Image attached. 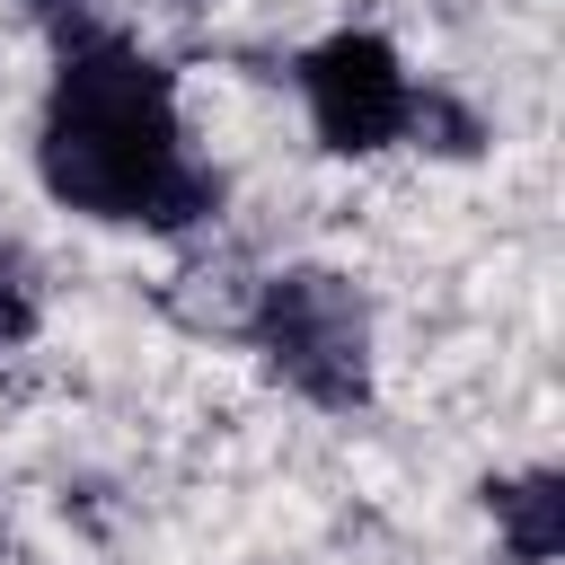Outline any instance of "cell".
Segmentation results:
<instances>
[{"instance_id":"obj_1","label":"cell","mask_w":565,"mask_h":565,"mask_svg":"<svg viewBox=\"0 0 565 565\" xmlns=\"http://www.w3.org/2000/svg\"><path fill=\"white\" fill-rule=\"evenodd\" d=\"M35 177L53 203L106 230H194L221 212V177L185 150L177 79L124 26L79 18L53 35V79L35 115Z\"/></svg>"},{"instance_id":"obj_2","label":"cell","mask_w":565,"mask_h":565,"mask_svg":"<svg viewBox=\"0 0 565 565\" xmlns=\"http://www.w3.org/2000/svg\"><path fill=\"white\" fill-rule=\"evenodd\" d=\"M247 344L318 415L371 406V300H362L353 274H335V265H282V274H265L256 309H247Z\"/></svg>"},{"instance_id":"obj_3","label":"cell","mask_w":565,"mask_h":565,"mask_svg":"<svg viewBox=\"0 0 565 565\" xmlns=\"http://www.w3.org/2000/svg\"><path fill=\"white\" fill-rule=\"evenodd\" d=\"M300 106H309V132L335 150V159H371L388 141H406V115H415V79L397 62L388 35L371 26H335L300 53Z\"/></svg>"},{"instance_id":"obj_4","label":"cell","mask_w":565,"mask_h":565,"mask_svg":"<svg viewBox=\"0 0 565 565\" xmlns=\"http://www.w3.org/2000/svg\"><path fill=\"white\" fill-rule=\"evenodd\" d=\"M486 512H494V530L521 565H556V547H565V477L556 468L486 477Z\"/></svg>"},{"instance_id":"obj_5","label":"cell","mask_w":565,"mask_h":565,"mask_svg":"<svg viewBox=\"0 0 565 565\" xmlns=\"http://www.w3.org/2000/svg\"><path fill=\"white\" fill-rule=\"evenodd\" d=\"M406 141L415 150H441V159H468L486 141V124L450 97V88H415V115H406Z\"/></svg>"},{"instance_id":"obj_6","label":"cell","mask_w":565,"mask_h":565,"mask_svg":"<svg viewBox=\"0 0 565 565\" xmlns=\"http://www.w3.org/2000/svg\"><path fill=\"white\" fill-rule=\"evenodd\" d=\"M44 327V282H35V256L18 238H0V344H26Z\"/></svg>"},{"instance_id":"obj_7","label":"cell","mask_w":565,"mask_h":565,"mask_svg":"<svg viewBox=\"0 0 565 565\" xmlns=\"http://www.w3.org/2000/svg\"><path fill=\"white\" fill-rule=\"evenodd\" d=\"M18 9H26V18H44L53 35H62V26H79V18H97V0H18Z\"/></svg>"},{"instance_id":"obj_8","label":"cell","mask_w":565,"mask_h":565,"mask_svg":"<svg viewBox=\"0 0 565 565\" xmlns=\"http://www.w3.org/2000/svg\"><path fill=\"white\" fill-rule=\"evenodd\" d=\"M168 9H185V18H203V9H212V0H168Z\"/></svg>"},{"instance_id":"obj_9","label":"cell","mask_w":565,"mask_h":565,"mask_svg":"<svg viewBox=\"0 0 565 565\" xmlns=\"http://www.w3.org/2000/svg\"><path fill=\"white\" fill-rule=\"evenodd\" d=\"M0 565H9V530H0Z\"/></svg>"}]
</instances>
